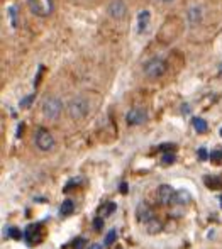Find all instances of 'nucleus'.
<instances>
[{"label": "nucleus", "instance_id": "cd10ccee", "mask_svg": "<svg viewBox=\"0 0 222 249\" xmlns=\"http://www.w3.org/2000/svg\"><path fill=\"white\" fill-rule=\"evenodd\" d=\"M160 2H163V3H170V2H173V0H160Z\"/></svg>", "mask_w": 222, "mask_h": 249}, {"label": "nucleus", "instance_id": "7ed1b4c3", "mask_svg": "<svg viewBox=\"0 0 222 249\" xmlns=\"http://www.w3.org/2000/svg\"><path fill=\"white\" fill-rule=\"evenodd\" d=\"M43 115L49 121H56V119L61 115L63 112V102L58 99V97H46L43 100Z\"/></svg>", "mask_w": 222, "mask_h": 249}, {"label": "nucleus", "instance_id": "1a4fd4ad", "mask_svg": "<svg viewBox=\"0 0 222 249\" xmlns=\"http://www.w3.org/2000/svg\"><path fill=\"white\" fill-rule=\"evenodd\" d=\"M202 19H204V12H202V9L200 7H192V9L186 12V20H188L192 26H197V24H200L202 22Z\"/></svg>", "mask_w": 222, "mask_h": 249}, {"label": "nucleus", "instance_id": "0eeeda50", "mask_svg": "<svg viewBox=\"0 0 222 249\" xmlns=\"http://www.w3.org/2000/svg\"><path fill=\"white\" fill-rule=\"evenodd\" d=\"M148 121V110L144 107H132L126 115L128 125H141Z\"/></svg>", "mask_w": 222, "mask_h": 249}, {"label": "nucleus", "instance_id": "f03ea898", "mask_svg": "<svg viewBox=\"0 0 222 249\" xmlns=\"http://www.w3.org/2000/svg\"><path fill=\"white\" fill-rule=\"evenodd\" d=\"M143 71H144V75H146L148 78L156 80V78H161V76L168 71V65H166V61H165L163 58H158V56H154V58L148 59V61L144 63Z\"/></svg>", "mask_w": 222, "mask_h": 249}, {"label": "nucleus", "instance_id": "412c9836", "mask_svg": "<svg viewBox=\"0 0 222 249\" xmlns=\"http://www.w3.org/2000/svg\"><path fill=\"white\" fill-rule=\"evenodd\" d=\"M102 227H104V219H102V217H97V219L93 220V229L97 231V232H100Z\"/></svg>", "mask_w": 222, "mask_h": 249}, {"label": "nucleus", "instance_id": "6e6552de", "mask_svg": "<svg viewBox=\"0 0 222 249\" xmlns=\"http://www.w3.org/2000/svg\"><path fill=\"white\" fill-rule=\"evenodd\" d=\"M175 195H177V192H175V188L170 187V185H161V187L158 188V200H160V203H163V205L173 203Z\"/></svg>", "mask_w": 222, "mask_h": 249}, {"label": "nucleus", "instance_id": "c756f323", "mask_svg": "<svg viewBox=\"0 0 222 249\" xmlns=\"http://www.w3.org/2000/svg\"><path fill=\"white\" fill-rule=\"evenodd\" d=\"M221 138H222V127H221Z\"/></svg>", "mask_w": 222, "mask_h": 249}, {"label": "nucleus", "instance_id": "4468645a", "mask_svg": "<svg viewBox=\"0 0 222 249\" xmlns=\"http://www.w3.org/2000/svg\"><path fill=\"white\" fill-rule=\"evenodd\" d=\"M37 231H39V227L37 226H29L26 229V232H24V237H26L29 243H33L34 239H37Z\"/></svg>", "mask_w": 222, "mask_h": 249}, {"label": "nucleus", "instance_id": "a211bd4d", "mask_svg": "<svg viewBox=\"0 0 222 249\" xmlns=\"http://www.w3.org/2000/svg\"><path fill=\"white\" fill-rule=\"evenodd\" d=\"M175 160H177L175 153H165L163 158H161V163H163V164H173Z\"/></svg>", "mask_w": 222, "mask_h": 249}, {"label": "nucleus", "instance_id": "4be33fe9", "mask_svg": "<svg viewBox=\"0 0 222 249\" xmlns=\"http://www.w3.org/2000/svg\"><path fill=\"white\" fill-rule=\"evenodd\" d=\"M33 100H34V93H33V95H27L26 99H22V100H20V107H22V108L29 107V105L33 104Z\"/></svg>", "mask_w": 222, "mask_h": 249}, {"label": "nucleus", "instance_id": "2eb2a0df", "mask_svg": "<svg viewBox=\"0 0 222 249\" xmlns=\"http://www.w3.org/2000/svg\"><path fill=\"white\" fill-rule=\"evenodd\" d=\"M190 200V195L188 192H177V195H175V203H178V205H183V203H186Z\"/></svg>", "mask_w": 222, "mask_h": 249}, {"label": "nucleus", "instance_id": "9d476101", "mask_svg": "<svg viewBox=\"0 0 222 249\" xmlns=\"http://www.w3.org/2000/svg\"><path fill=\"white\" fill-rule=\"evenodd\" d=\"M137 219H139L141 222H144V224H149L151 220L154 219L153 210H151L146 203H143V205H139V209H137Z\"/></svg>", "mask_w": 222, "mask_h": 249}, {"label": "nucleus", "instance_id": "f3484780", "mask_svg": "<svg viewBox=\"0 0 222 249\" xmlns=\"http://www.w3.org/2000/svg\"><path fill=\"white\" fill-rule=\"evenodd\" d=\"M115 209H117V207H115V203L114 202H109V203H105V205H104V209H102V213H104L105 217H109V215H112V213L115 212Z\"/></svg>", "mask_w": 222, "mask_h": 249}, {"label": "nucleus", "instance_id": "f257e3e1", "mask_svg": "<svg viewBox=\"0 0 222 249\" xmlns=\"http://www.w3.org/2000/svg\"><path fill=\"white\" fill-rule=\"evenodd\" d=\"M90 112V102L85 97H75L68 102L66 105V114L73 121H82L83 117H87V114Z\"/></svg>", "mask_w": 222, "mask_h": 249}, {"label": "nucleus", "instance_id": "20e7f679", "mask_svg": "<svg viewBox=\"0 0 222 249\" xmlns=\"http://www.w3.org/2000/svg\"><path fill=\"white\" fill-rule=\"evenodd\" d=\"M29 10L37 17H49L55 10V0H27Z\"/></svg>", "mask_w": 222, "mask_h": 249}, {"label": "nucleus", "instance_id": "aec40b11", "mask_svg": "<svg viewBox=\"0 0 222 249\" xmlns=\"http://www.w3.org/2000/svg\"><path fill=\"white\" fill-rule=\"evenodd\" d=\"M85 246H87L85 237H78V239H75V243H73V249H85Z\"/></svg>", "mask_w": 222, "mask_h": 249}, {"label": "nucleus", "instance_id": "dca6fc26", "mask_svg": "<svg viewBox=\"0 0 222 249\" xmlns=\"http://www.w3.org/2000/svg\"><path fill=\"white\" fill-rule=\"evenodd\" d=\"M205 183L209 185L210 188H221L222 187V180H219V178L216 177H205Z\"/></svg>", "mask_w": 222, "mask_h": 249}, {"label": "nucleus", "instance_id": "a878e982", "mask_svg": "<svg viewBox=\"0 0 222 249\" xmlns=\"http://www.w3.org/2000/svg\"><path fill=\"white\" fill-rule=\"evenodd\" d=\"M199 156H200V160H205V158H209V154H207V151L205 149H199Z\"/></svg>", "mask_w": 222, "mask_h": 249}, {"label": "nucleus", "instance_id": "7c9ffc66", "mask_svg": "<svg viewBox=\"0 0 222 249\" xmlns=\"http://www.w3.org/2000/svg\"><path fill=\"white\" fill-rule=\"evenodd\" d=\"M221 207H222V197H221Z\"/></svg>", "mask_w": 222, "mask_h": 249}, {"label": "nucleus", "instance_id": "423d86ee", "mask_svg": "<svg viewBox=\"0 0 222 249\" xmlns=\"http://www.w3.org/2000/svg\"><path fill=\"white\" fill-rule=\"evenodd\" d=\"M107 14L111 19L122 20L128 14V5H126L124 0H111L107 5Z\"/></svg>", "mask_w": 222, "mask_h": 249}, {"label": "nucleus", "instance_id": "9b49d317", "mask_svg": "<svg viewBox=\"0 0 222 249\" xmlns=\"http://www.w3.org/2000/svg\"><path fill=\"white\" fill-rule=\"evenodd\" d=\"M149 19H151V14L149 10H143L137 17V27H139V33H144L148 29V24H149Z\"/></svg>", "mask_w": 222, "mask_h": 249}, {"label": "nucleus", "instance_id": "f8f14e48", "mask_svg": "<svg viewBox=\"0 0 222 249\" xmlns=\"http://www.w3.org/2000/svg\"><path fill=\"white\" fill-rule=\"evenodd\" d=\"M73 210H75V202L73 200H65V202H61V207H59V213L61 215H70V213H73Z\"/></svg>", "mask_w": 222, "mask_h": 249}, {"label": "nucleus", "instance_id": "b1692460", "mask_svg": "<svg viewBox=\"0 0 222 249\" xmlns=\"http://www.w3.org/2000/svg\"><path fill=\"white\" fill-rule=\"evenodd\" d=\"M7 234H9L10 237H16V239H19V237L22 236V234H20V231L14 229V227H12V229H9V232H7Z\"/></svg>", "mask_w": 222, "mask_h": 249}, {"label": "nucleus", "instance_id": "6ab92c4d", "mask_svg": "<svg viewBox=\"0 0 222 249\" xmlns=\"http://www.w3.org/2000/svg\"><path fill=\"white\" fill-rule=\"evenodd\" d=\"M117 239V231H111V232L105 236V246H111V244H114V241Z\"/></svg>", "mask_w": 222, "mask_h": 249}, {"label": "nucleus", "instance_id": "c85d7f7f", "mask_svg": "<svg viewBox=\"0 0 222 249\" xmlns=\"http://www.w3.org/2000/svg\"><path fill=\"white\" fill-rule=\"evenodd\" d=\"M219 73L222 75V63H221V66H219Z\"/></svg>", "mask_w": 222, "mask_h": 249}, {"label": "nucleus", "instance_id": "ddd939ff", "mask_svg": "<svg viewBox=\"0 0 222 249\" xmlns=\"http://www.w3.org/2000/svg\"><path fill=\"white\" fill-rule=\"evenodd\" d=\"M193 129H195L197 132H200V134H204V132H207V129H209V125H207V122L204 121V119L200 117H195L193 119Z\"/></svg>", "mask_w": 222, "mask_h": 249}, {"label": "nucleus", "instance_id": "bb28decb", "mask_svg": "<svg viewBox=\"0 0 222 249\" xmlns=\"http://www.w3.org/2000/svg\"><path fill=\"white\" fill-rule=\"evenodd\" d=\"M90 249H104V248H102L100 244H92V246H90Z\"/></svg>", "mask_w": 222, "mask_h": 249}, {"label": "nucleus", "instance_id": "39448f33", "mask_svg": "<svg viewBox=\"0 0 222 249\" xmlns=\"http://www.w3.org/2000/svg\"><path fill=\"white\" fill-rule=\"evenodd\" d=\"M34 144H36V148L39 151L48 153V151H51L53 148H55L56 141L48 129H37L36 134H34Z\"/></svg>", "mask_w": 222, "mask_h": 249}, {"label": "nucleus", "instance_id": "393cba45", "mask_svg": "<svg viewBox=\"0 0 222 249\" xmlns=\"http://www.w3.org/2000/svg\"><path fill=\"white\" fill-rule=\"evenodd\" d=\"M9 12H10V19H12V26H16V12H17V9H16V7H10Z\"/></svg>", "mask_w": 222, "mask_h": 249}, {"label": "nucleus", "instance_id": "5701e85b", "mask_svg": "<svg viewBox=\"0 0 222 249\" xmlns=\"http://www.w3.org/2000/svg\"><path fill=\"white\" fill-rule=\"evenodd\" d=\"M209 158H210V160H214V161H219V160H222V149L212 151V153L209 154Z\"/></svg>", "mask_w": 222, "mask_h": 249}]
</instances>
